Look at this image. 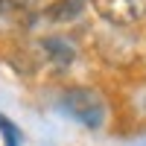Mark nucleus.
Returning <instances> with one entry per match:
<instances>
[{"label":"nucleus","mask_w":146,"mask_h":146,"mask_svg":"<svg viewBox=\"0 0 146 146\" xmlns=\"http://www.w3.org/2000/svg\"><path fill=\"white\" fill-rule=\"evenodd\" d=\"M38 53L44 58V64H50L53 70H67L76 58V50L73 44L64 38H41L38 41Z\"/></svg>","instance_id":"7ed1b4c3"},{"label":"nucleus","mask_w":146,"mask_h":146,"mask_svg":"<svg viewBox=\"0 0 146 146\" xmlns=\"http://www.w3.org/2000/svg\"><path fill=\"white\" fill-rule=\"evenodd\" d=\"M58 108L70 117L82 123L85 129H102L105 117H108V108L105 100L100 96V91L94 88H70L58 96Z\"/></svg>","instance_id":"f257e3e1"},{"label":"nucleus","mask_w":146,"mask_h":146,"mask_svg":"<svg viewBox=\"0 0 146 146\" xmlns=\"http://www.w3.org/2000/svg\"><path fill=\"white\" fill-rule=\"evenodd\" d=\"M91 0H53L44 9V18L50 23H73L82 18V12L88 9Z\"/></svg>","instance_id":"20e7f679"},{"label":"nucleus","mask_w":146,"mask_h":146,"mask_svg":"<svg viewBox=\"0 0 146 146\" xmlns=\"http://www.w3.org/2000/svg\"><path fill=\"white\" fill-rule=\"evenodd\" d=\"M15 3H18L23 12H38V9H47L53 0H15Z\"/></svg>","instance_id":"0eeeda50"},{"label":"nucleus","mask_w":146,"mask_h":146,"mask_svg":"<svg viewBox=\"0 0 146 146\" xmlns=\"http://www.w3.org/2000/svg\"><path fill=\"white\" fill-rule=\"evenodd\" d=\"M91 9L111 27H137L146 21V0H91Z\"/></svg>","instance_id":"f03ea898"},{"label":"nucleus","mask_w":146,"mask_h":146,"mask_svg":"<svg viewBox=\"0 0 146 146\" xmlns=\"http://www.w3.org/2000/svg\"><path fill=\"white\" fill-rule=\"evenodd\" d=\"M21 15H23V9L15 3V0H0V32L15 27Z\"/></svg>","instance_id":"39448f33"},{"label":"nucleus","mask_w":146,"mask_h":146,"mask_svg":"<svg viewBox=\"0 0 146 146\" xmlns=\"http://www.w3.org/2000/svg\"><path fill=\"white\" fill-rule=\"evenodd\" d=\"M0 135H3V143H6V146H21V143H23L21 129L12 123L9 117H3V114H0Z\"/></svg>","instance_id":"423d86ee"}]
</instances>
